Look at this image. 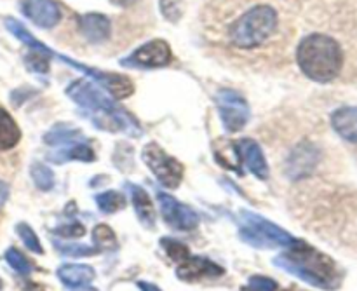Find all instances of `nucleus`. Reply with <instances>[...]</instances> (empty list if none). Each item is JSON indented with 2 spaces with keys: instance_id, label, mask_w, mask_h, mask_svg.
<instances>
[{
  "instance_id": "dca6fc26",
  "label": "nucleus",
  "mask_w": 357,
  "mask_h": 291,
  "mask_svg": "<svg viewBox=\"0 0 357 291\" xmlns=\"http://www.w3.org/2000/svg\"><path fill=\"white\" fill-rule=\"evenodd\" d=\"M335 131L344 140L357 143V107H345L331 115Z\"/></svg>"
},
{
  "instance_id": "4468645a",
  "label": "nucleus",
  "mask_w": 357,
  "mask_h": 291,
  "mask_svg": "<svg viewBox=\"0 0 357 291\" xmlns=\"http://www.w3.org/2000/svg\"><path fill=\"white\" fill-rule=\"evenodd\" d=\"M58 278L70 288H80V286H89L91 281L96 278V272L86 264H66L58 269Z\"/></svg>"
},
{
  "instance_id": "c756f323",
  "label": "nucleus",
  "mask_w": 357,
  "mask_h": 291,
  "mask_svg": "<svg viewBox=\"0 0 357 291\" xmlns=\"http://www.w3.org/2000/svg\"><path fill=\"white\" fill-rule=\"evenodd\" d=\"M7 195H9V188H7L6 184H2V181H0V206L6 202Z\"/></svg>"
},
{
  "instance_id": "2f4dec72",
  "label": "nucleus",
  "mask_w": 357,
  "mask_h": 291,
  "mask_svg": "<svg viewBox=\"0 0 357 291\" xmlns=\"http://www.w3.org/2000/svg\"><path fill=\"white\" fill-rule=\"evenodd\" d=\"M138 286L143 291H160L155 285H150V283H138Z\"/></svg>"
},
{
  "instance_id": "a878e982",
  "label": "nucleus",
  "mask_w": 357,
  "mask_h": 291,
  "mask_svg": "<svg viewBox=\"0 0 357 291\" xmlns=\"http://www.w3.org/2000/svg\"><path fill=\"white\" fill-rule=\"evenodd\" d=\"M58 246V250L61 251L63 255H68V257H89V255L96 253V248L93 246H87V244H61L58 243L56 244Z\"/></svg>"
},
{
  "instance_id": "ddd939ff",
  "label": "nucleus",
  "mask_w": 357,
  "mask_h": 291,
  "mask_svg": "<svg viewBox=\"0 0 357 291\" xmlns=\"http://www.w3.org/2000/svg\"><path fill=\"white\" fill-rule=\"evenodd\" d=\"M79 30L87 42L91 44H101L110 37L112 24L105 14L89 13L82 14L79 20Z\"/></svg>"
},
{
  "instance_id": "bb28decb",
  "label": "nucleus",
  "mask_w": 357,
  "mask_h": 291,
  "mask_svg": "<svg viewBox=\"0 0 357 291\" xmlns=\"http://www.w3.org/2000/svg\"><path fill=\"white\" fill-rule=\"evenodd\" d=\"M160 10L166 16V20L178 21L183 14V3H181V0H160Z\"/></svg>"
},
{
  "instance_id": "39448f33",
  "label": "nucleus",
  "mask_w": 357,
  "mask_h": 291,
  "mask_svg": "<svg viewBox=\"0 0 357 291\" xmlns=\"http://www.w3.org/2000/svg\"><path fill=\"white\" fill-rule=\"evenodd\" d=\"M239 236L244 243L261 250H275V248H288L295 243V237L268 222L264 216L251 211H243L239 216Z\"/></svg>"
},
{
  "instance_id": "f257e3e1",
  "label": "nucleus",
  "mask_w": 357,
  "mask_h": 291,
  "mask_svg": "<svg viewBox=\"0 0 357 291\" xmlns=\"http://www.w3.org/2000/svg\"><path fill=\"white\" fill-rule=\"evenodd\" d=\"M274 264L316 288L335 290L340 286V272L337 264L330 257L298 239L288 246L286 253L275 257Z\"/></svg>"
},
{
  "instance_id": "7ed1b4c3",
  "label": "nucleus",
  "mask_w": 357,
  "mask_h": 291,
  "mask_svg": "<svg viewBox=\"0 0 357 291\" xmlns=\"http://www.w3.org/2000/svg\"><path fill=\"white\" fill-rule=\"evenodd\" d=\"M66 94L86 108L87 114L91 115L93 124H96L105 131H128L129 135H142L135 119L124 110L117 107L112 100H108L103 91L98 89L94 84L86 82V80H75L66 87Z\"/></svg>"
},
{
  "instance_id": "0eeeda50",
  "label": "nucleus",
  "mask_w": 357,
  "mask_h": 291,
  "mask_svg": "<svg viewBox=\"0 0 357 291\" xmlns=\"http://www.w3.org/2000/svg\"><path fill=\"white\" fill-rule=\"evenodd\" d=\"M216 105H218L220 117H222L223 128L230 133L241 131L250 121V107L246 100L236 91L222 89L216 94Z\"/></svg>"
},
{
  "instance_id": "2eb2a0df",
  "label": "nucleus",
  "mask_w": 357,
  "mask_h": 291,
  "mask_svg": "<svg viewBox=\"0 0 357 291\" xmlns=\"http://www.w3.org/2000/svg\"><path fill=\"white\" fill-rule=\"evenodd\" d=\"M126 191L131 195L132 206H135L136 216H138L139 222L145 227H149V229H153V225H155V211H153L152 201H150L145 188L138 187V185L128 184L126 185Z\"/></svg>"
},
{
  "instance_id": "7c9ffc66",
  "label": "nucleus",
  "mask_w": 357,
  "mask_h": 291,
  "mask_svg": "<svg viewBox=\"0 0 357 291\" xmlns=\"http://www.w3.org/2000/svg\"><path fill=\"white\" fill-rule=\"evenodd\" d=\"M115 6H121V7H129V6H135L138 0H112Z\"/></svg>"
},
{
  "instance_id": "1a4fd4ad",
  "label": "nucleus",
  "mask_w": 357,
  "mask_h": 291,
  "mask_svg": "<svg viewBox=\"0 0 357 291\" xmlns=\"http://www.w3.org/2000/svg\"><path fill=\"white\" fill-rule=\"evenodd\" d=\"M157 201L160 204L162 218L169 227L176 230H192L199 225V215L188 206L178 202L173 195L159 192Z\"/></svg>"
},
{
  "instance_id": "412c9836",
  "label": "nucleus",
  "mask_w": 357,
  "mask_h": 291,
  "mask_svg": "<svg viewBox=\"0 0 357 291\" xmlns=\"http://www.w3.org/2000/svg\"><path fill=\"white\" fill-rule=\"evenodd\" d=\"M98 208L103 213H117L119 209H122L126 206V199L121 192L117 191H108L103 194H98L94 197Z\"/></svg>"
},
{
  "instance_id": "423d86ee",
  "label": "nucleus",
  "mask_w": 357,
  "mask_h": 291,
  "mask_svg": "<svg viewBox=\"0 0 357 291\" xmlns=\"http://www.w3.org/2000/svg\"><path fill=\"white\" fill-rule=\"evenodd\" d=\"M143 161L157 180L166 188H176L183 178V166L174 157L167 156L157 143H149L142 152Z\"/></svg>"
},
{
  "instance_id": "9d476101",
  "label": "nucleus",
  "mask_w": 357,
  "mask_h": 291,
  "mask_svg": "<svg viewBox=\"0 0 357 291\" xmlns=\"http://www.w3.org/2000/svg\"><path fill=\"white\" fill-rule=\"evenodd\" d=\"M21 13L37 27L54 28L61 20V10L52 0H21Z\"/></svg>"
},
{
  "instance_id": "393cba45",
  "label": "nucleus",
  "mask_w": 357,
  "mask_h": 291,
  "mask_svg": "<svg viewBox=\"0 0 357 291\" xmlns=\"http://www.w3.org/2000/svg\"><path fill=\"white\" fill-rule=\"evenodd\" d=\"M16 232L20 234V237H21V239H23L24 246H26L28 250L33 251V253H38V255L44 253V250H42L40 243H38L37 234H35L33 230H31L30 225H26V223H17Z\"/></svg>"
},
{
  "instance_id": "cd10ccee",
  "label": "nucleus",
  "mask_w": 357,
  "mask_h": 291,
  "mask_svg": "<svg viewBox=\"0 0 357 291\" xmlns=\"http://www.w3.org/2000/svg\"><path fill=\"white\" fill-rule=\"evenodd\" d=\"M248 291H278V283L271 278H264V276H253L250 278L246 286Z\"/></svg>"
},
{
  "instance_id": "72a5a7b5",
  "label": "nucleus",
  "mask_w": 357,
  "mask_h": 291,
  "mask_svg": "<svg viewBox=\"0 0 357 291\" xmlns=\"http://www.w3.org/2000/svg\"><path fill=\"white\" fill-rule=\"evenodd\" d=\"M0 290H2V281H0Z\"/></svg>"
},
{
  "instance_id": "6ab92c4d",
  "label": "nucleus",
  "mask_w": 357,
  "mask_h": 291,
  "mask_svg": "<svg viewBox=\"0 0 357 291\" xmlns=\"http://www.w3.org/2000/svg\"><path fill=\"white\" fill-rule=\"evenodd\" d=\"M82 140V133L72 128H54L44 136L45 145H73Z\"/></svg>"
},
{
  "instance_id": "473e14b6",
  "label": "nucleus",
  "mask_w": 357,
  "mask_h": 291,
  "mask_svg": "<svg viewBox=\"0 0 357 291\" xmlns=\"http://www.w3.org/2000/svg\"><path fill=\"white\" fill-rule=\"evenodd\" d=\"M75 291H98V290H93V288H89V286H80V288H77Z\"/></svg>"
},
{
  "instance_id": "a211bd4d",
  "label": "nucleus",
  "mask_w": 357,
  "mask_h": 291,
  "mask_svg": "<svg viewBox=\"0 0 357 291\" xmlns=\"http://www.w3.org/2000/svg\"><path fill=\"white\" fill-rule=\"evenodd\" d=\"M21 138V131L14 119L0 108V150H9L17 145Z\"/></svg>"
},
{
  "instance_id": "9b49d317",
  "label": "nucleus",
  "mask_w": 357,
  "mask_h": 291,
  "mask_svg": "<svg viewBox=\"0 0 357 291\" xmlns=\"http://www.w3.org/2000/svg\"><path fill=\"white\" fill-rule=\"evenodd\" d=\"M223 274V269L220 265L213 264L211 260L202 257H188L187 260L181 262L180 267L176 269V276L185 283L202 281V279L220 278Z\"/></svg>"
},
{
  "instance_id": "f8f14e48",
  "label": "nucleus",
  "mask_w": 357,
  "mask_h": 291,
  "mask_svg": "<svg viewBox=\"0 0 357 291\" xmlns=\"http://www.w3.org/2000/svg\"><path fill=\"white\" fill-rule=\"evenodd\" d=\"M237 157L243 161L244 166H248V170L255 174L260 180H267L268 178V164L265 161L264 152H261L260 145L253 140H239V142L234 145Z\"/></svg>"
},
{
  "instance_id": "c85d7f7f",
  "label": "nucleus",
  "mask_w": 357,
  "mask_h": 291,
  "mask_svg": "<svg viewBox=\"0 0 357 291\" xmlns=\"http://www.w3.org/2000/svg\"><path fill=\"white\" fill-rule=\"evenodd\" d=\"M86 229H84L82 223H70V225L59 227V229L54 230V234L61 237H80L84 236Z\"/></svg>"
},
{
  "instance_id": "b1692460",
  "label": "nucleus",
  "mask_w": 357,
  "mask_h": 291,
  "mask_svg": "<svg viewBox=\"0 0 357 291\" xmlns=\"http://www.w3.org/2000/svg\"><path fill=\"white\" fill-rule=\"evenodd\" d=\"M6 260L7 264L17 272V274L28 276L31 271H33V265H31L30 262H28V258L24 257L23 253H20L16 248H9V250L6 251Z\"/></svg>"
},
{
  "instance_id": "4be33fe9",
  "label": "nucleus",
  "mask_w": 357,
  "mask_h": 291,
  "mask_svg": "<svg viewBox=\"0 0 357 291\" xmlns=\"http://www.w3.org/2000/svg\"><path fill=\"white\" fill-rule=\"evenodd\" d=\"M31 178H33L35 185H37L40 191H51L54 187V174L52 171L49 170L47 166L40 163H33L31 164V170H30Z\"/></svg>"
},
{
  "instance_id": "aec40b11",
  "label": "nucleus",
  "mask_w": 357,
  "mask_h": 291,
  "mask_svg": "<svg viewBox=\"0 0 357 291\" xmlns=\"http://www.w3.org/2000/svg\"><path fill=\"white\" fill-rule=\"evenodd\" d=\"M93 241L96 244L98 251H112L117 250V237H115L114 230L105 223L94 227L93 230Z\"/></svg>"
},
{
  "instance_id": "20e7f679",
  "label": "nucleus",
  "mask_w": 357,
  "mask_h": 291,
  "mask_svg": "<svg viewBox=\"0 0 357 291\" xmlns=\"http://www.w3.org/2000/svg\"><path fill=\"white\" fill-rule=\"evenodd\" d=\"M296 61L309 79L330 82L340 73L344 52L335 38L324 33H310L296 49Z\"/></svg>"
},
{
  "instance_id": "f3484780",
  "label": "nucleus",
  "mask_w": 357,
  "mask_h": 291,
  "mask_svg": "<svg viewBox=\"0 0 357 291\" xmlns=\"http://www.w3.org/2000/svg\"><path fill=\"white\" fill-rule=\"evenodd\" d=\"M96 159V154L91 149L87 143H73V145H66V149L58 150V152L51 154L49 161L54 164L68 163V161H82V163H91Z\"/></svg>"
},
{
  "instance_id": "5701e85b",
  "label": "nucleus",
  "mask_w": 357,
  "mask_h": 291,
  "mask_svg": "<svg viewBox=\"0 0 357 291\" xmlns=\"http://www.w3.org/2000/svg\"><path fill=\"white\" fill-rule=\"evenodd\" d=\"M160 246H162L164 251L169 255V258H173L178 264H181V262H185L190 257L188 248L185 246L183 243H180V241L173 239V237H162V239H160Z\"/></svg>"
},
{
  "instance_id": "6e6552de",
  "label": "nucleus",
  "mask_w": 357,
  "mask_h": 291,
  "mask_svg": "<svg viewBox=\"0 0 357 291\" xmlns=\"http://www.w3.org/2000/svg\"><path fill=\"white\" fill-rule=\"evenodd\" d=\"M171 58L173 54L167 42L155 38L136 49L129 58L122 59L121 65L136 66V68H160V66L169 65Z\"/></svg>"
},
{
  "instance_id": "f03ea898",
  "label": "nucleus",
  "mask_w": 357,
  "mask_h": 291,
  "mask_svg": "<svg viewBox=\"0 0 357 291\" xmlns=\"http://www.w3.org/2000/svg\"><path fill=\"white\" fill-rule=\"evenodd\" d=\"M279 30V14L271 3H253L234 17L225 37L232 47L253 51L271 42Z\"/></svg>"
}]
</instances>
